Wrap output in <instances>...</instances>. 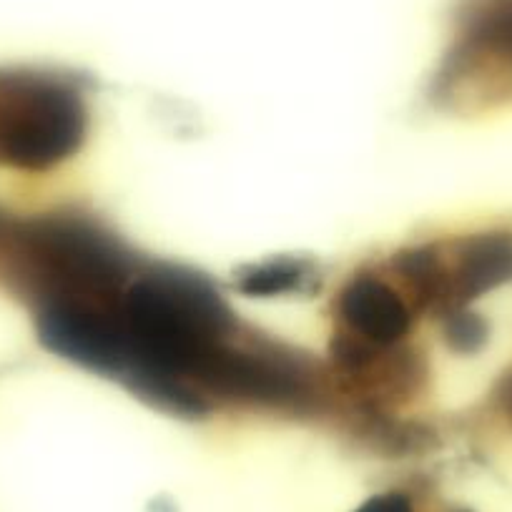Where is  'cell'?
<instances>
[{
  "label": "cell",
  "instance_id": "obj_1",
  "mask_svg": "<svg viewBox=\"0 0 512 512\" xmlns=\"http://www.w3.org/2000/svg\"><path fill=\"white\" fill-rule=\"evenodd\" d=\"M86 136V103L73 78L0 71V166L41 174L71 159Z\"/></svg>",
  "mask_w": 512,
  "mask_h": 512
},
{
  "label": "cell",
  "instance_id": "obj_2",
  "mask_svg": "<svg viewBox=\"0 0 512 512\" xmlns=\"http://www.w3.org/2000/svg\"><path fill=\"white\" fill-rule=\"evenodd\" d=\"M309 262H269L264 267H251L239 277V289L246 294H282L289 289H302L309 274Z\"/></svg>",
  "mask_w": 512,
  "mask_h": 512
},
{
  "label": "cell",
  "instance_id": "obj_3",
  "mask_svg": "<svg viewBox=\"0 0 512 512\" xmlns=\"http://www.w3.org/2000/svg\"><path fill=\"white\" fill-rule=\"evenodd\" d=\"M357 512H425L420 507V502L415 500L407 492H384V495L372 497L369 502H364ZM447 512H465V510H447Z\"/></svg>",
  "mask_w": 512,
  "mask_h": 512
},
{
  "label": "cell",
  "instance_id": "obj_4",
  "mask_svg": "<svg viewBox=\"0 0 512 512\" xmlns=\"http://www.w3.org/2000/svg\"><path fill=\"white\" fill-rule=\"evenodd\" d=\"M502 405H505V412L510 415V420H512V377L507 379L505 392H502Z\"/></svg>",
  "mask_w": 512,
  "mask_h": 512
}]
</instances>
